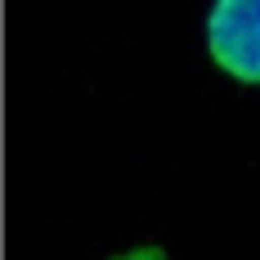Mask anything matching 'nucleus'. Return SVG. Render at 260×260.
I'll return each instance as SVG.
<instances>
[{"label":"nucleus","mask_w":260,"mask_h":260,"mask_svg":"<svg viewBox=\"0 0 260 260\" xmlns=\"http://www.w3.org/2000/svg\"><path fill=\"white\" fill-rule=\"evenodd\" d=\"M202 50L220 77L260 90V0H211L202 14Z\"/></svg>","instance_id":"1"},{"label":"nucleus","mask_w":260,"mask_h":260,"mask_svg":"<svg viewBox=\"0 0 260 260\" xmlns=\"http://www.w3.org/2000/svg\"><path fill=\"white\" fill-rule=\"evenodd\" d=\"M108 260H171L157 242H139V247H126V251H117V256H108Z\"/></svg>","instance_id":"2"}]
</instances>
